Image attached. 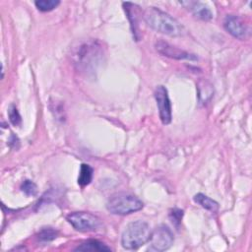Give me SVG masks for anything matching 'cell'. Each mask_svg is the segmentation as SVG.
<instances>
[{"label":"cell","instance_id":"1","mask_svg":"<svg viewBox=\"0 0 252 252\" xmlns=\"http://www.w3.org/2000/svg\"><path fill=\"white\" fill-rule=\"evenodd\" d=\"M143 18L146 24L156 32L170 36L183 34L184 30L179 22L158 8L148 7L143 13Z\"/></svg>","mask_w":252,"mask_h":252},{"label":"cell","instance_id":"2","mask_svg":"<svg viewBox=\"0 0 252 252\" xmlns=\"http://www.w3.org/2000/svg\"><path fill=\"white\" fill-rule=\"evenodd\" d=\"M75 64L85 73H94L103 59V48L97 40H88L82 43L75 55Z\"/></svg>","mask_w":252,"mask_h":252},{"label":"cell","instance_id":"3","mask_svg":"<svg viewBox=\"0 0 252 252\" xmlns=\"http://www.w3.org/2000/svg\"><path fill=\"white\" fill-rule=\"evenodd\" d=\"M151 228L148 222L144 220H135L129 222L121 235V244L125 249H138L149 241Z\"/></svg>","mask_w":252,"mask_h":252},{"label":"cell","instance_id":"4","mask_svg":"<svg viewBox=\"0 0 252 252\" xmlns=\"http://www.w3.org/2000/svg\"><path fill=\"white\" fill-rule=\"evenodd\" d=\"M143 207V202L136 196L129 193L114 194L106 203V209L108 212L121 216L140 211Z\"/></svg>","mask_w":252,"mask_h":252},{"label":"cell","instance_id":"5","mask_svg":"<svg viewBox=\"0 0 252 252\" xmlns=\"http://www.w3.org/2000/svg\"><path fill=\"white\" fill-rule=\"evenodd\" d=\"M68 222L79 231H94L101 225V220L88 212H74L66 217Z\"/></svg>","mask_w":252,"mask_h":252},{"label":"cell","instance_id":"6","mask_svg":"<svg viewBox=\"0 0 252 252\" xmlns=\"http://www.w3.org/2000/svg\"><path fill=\"white\" fill-rule=\"evenodd\" d=\"M149 241L151 244L149 250L164 251L173 244L174 237L171 229L167 225L160 224L151 232Z\"/></svg>","mask_w":252,"mask_h":252},{"label":"cell","instance_id":"7","mask_svg":"<svg viewBox=\"0 0 252 252\" xmlns=\"http://www.w3.org/2000/svg\"><path fill=\"white\" fill-rule=\"evenodd\" d=\"M155 98L158 108L159 118L162 124L167 125L171 122V103L167 90L164 86H158L155 91Z\"/></svg>","mask_w":252,"mask_h":252},{"label":"cell","instance_id":"8","mask_svg":"<svg viewBox=\"0 0 252 252\" xmlns=\"http://www.w3.org/2000/svg\"><path fill=\"white\" fill-rule=\"evenodd\" d=\"M156 49L159 54L169 57L171 59H176V60H197L198 59L195 54L189 53L185 50L175 47L163 40H158L156 42Z\"/></svg>","mask_w":252,"mask_h":252},{"label":"cell","instance_id":"9","mask_svg":"<svg viewBox=\"0 0 252 252\" xmlns=\"http://www.w3.org/2000/svg\"><path fill=\"white\" fill-rule=\"evenodd\" d=\"M223 28L229 34L238 39H245L249 32L244 22L235 15H227L224 18Z\"/></svg>","mask_w":252,"mask_h":252},{"label":"cell","instance_id":"10","mask_svg":"<svg viewBox=\"0 0 252 252\" xmlns=\"http://www.w3.org/2000/svg\"><path fill=\"white\" fill-rule=\"evenodd\" d=\"M180 4L183 5L188 11L192 13V15L202 21L208 22L213 19V13L210 8L203 2L200 1H180Z\"/></svg>","mask_w":252,"mask_h":252},{"label":"cell","instance_id":"11","mask_svg":"<svg viewBox=\"0 0 252 252\" xmlns=\"http://www.w3.org/2000/svg\"><path fill=\"white\" fill-rule=\"evenodd\" d=\"M123 9L127 15V18L130 22V27L131 31L133 33V36L136 40H139V35H138V19H137V11L136 9L138 6L136 4H133L131 2H123Z\"/></svg>","mask_w":252,"mask_h":252},{"label":"cell","instance_id":"12","mask_svg":"<svg viewBox=\"0 0 252 252\" xmlns=\"http://www.w3.org/2000/svg\"><path fill=\"white\" fill-rule=\"evenodd\" d=\"M110 247H108L106 244L95 240V239H90L83 243H81L78 247L75 248V251H84V252H101V251H110Z\"/></svg>","mask_w":252,"mask_h":252},{"label":"cell","instance_id":"13","mask_svg":"<svg viewBox=\"0 0 252 252\" xmlns=\"http://www.w3.org/2000/svg\"><path fill=\"white\" fill-rule=\"evenodd\" d=\"M193 199L195 203H197L198 205H200L201 207H203L208 211L215 213L219 210V203L203 193H197Z\"/></svg>","mask_w":252,"mask_h":252},{"label":"cell","instance_id":"14","mask_svg":"<svg viewBox=\"0 0 252 252\" xmlns=\"http://www.w3.org/2000/svg\"><path fill=\"white\" fill-rule=\"evenodd\" d=\"M93 173L94 169L91 165L87 163H82L78 177V184L82 187L89 185L93 179Z\"/></svg>","mask_w":252,"mask_h":252},{"label":"cell","instance_id":"15","mask_svg":"<svg viewBox=\"0 0 252 252\" xmlns=\"http://www.w3.org/2000/svg\"><path fill=\"white\" fill-rule=\"evenodd\" d=\"M60 4L59 0H36L35 7L41 12H48L55 9Z\"/></svg>","mask_w":252,"mask_h":252},{"label":"cell","instance_id":"16","mask_svg":"<svg viewBox=\"0 0 252 252\" xmlns=\"http://www.w3.org/2000/svg\"><path fill=\"white\" fill-rule=\"evenodd\" d=\"M58 231L51 228V227H46V228H42L36 235V238L41 241V242H48L51 241L53 239H55L57 237Z\"/></svg>","mask_w":252,"mask_h":252},{"label":"cell","instance_id":"17","mask_svg":"<svg viewBox=\"0 0 252 252\" xmlns=\"http://www.w3.org/2000/svg\"><path fill=\"white\" fill-rule=\"evenodd\" d=\"M8 116L10 119V122L14 125V126H20L22 123V118L21 115L17 109V107L12 104L10 105L9 109H8Z\"/></svg>","mask_w":252,"mask_h":252},{"label":"cell","instance_id":"18","mask_svg":"<svg viewBox=\"0 0 252 252\" xmlns=\"http://www.w3.org/2000/svg\"><path fill=\"white\" fill-rule=\"evenodd\" d=\"M21 189L28 196H34L37 192V187H36L35 183L32 182V180H28V179L22 183Z\"/></svg>","mask_w":252,"mask_h":252},{"label":"cell","instance_id":"19","mask_svg":"<svg viewBox=\"0 0 252 252\" xmlns=\"http://www.w3.org/2000/svg\"><path fill=\"white\" fill-rule=\"evenodd\" d=\"M182 217H183V211L180 210V209H172L169 213V218L172 221L173 224H175L176 226L179 225V223L181 222V220H182Z\"/></svg>","mask_w":252,"mask_h":252}]
</instances>
